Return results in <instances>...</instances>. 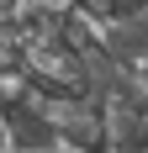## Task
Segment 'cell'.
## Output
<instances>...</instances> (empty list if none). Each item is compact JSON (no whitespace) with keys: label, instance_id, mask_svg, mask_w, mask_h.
Listing matches in <instances>:
<instances>
[{"label":"cell","instance_id":"1","mask_svg":"<svg viewBox=\"0 0 148 153\" xmlns=\"http://www.w3.org/2000/svg\"><path fill=\"white\" fill-rule=\"evenodd\" d=\"M0 127H5L11 153H64L58 116L32 90H0Z\"/></svg>","mask_w":148,"mask_h":153},{"label":"cell","instance_id":"2","mask_svg":"<svg viewBox=\"0 0 148 153\" xmlns=\"http://www.w3.org/2000/svg\"><path fill=\"white\" fill-rule=\"evenodd\" d=\"M106 153H148V90L132 74L111 85V148Z\"/></svg>","mask_w":148,"mask_h":153},{"label":"cell","instance_id":"3","mask_svg":"<svg viewBox=\"0 0 148 153\" xmlns=\"http://www.w3.org/2000/svg\"><path fill=\"white\" fill-rule=\"evenodd\" d=\"M106 48H111V58L132 74V69H143L148 63V11L132 16V21H122V27L106 32Z\"/></svg>","mask_w":148,"mask_h":153},{"label":"cell","instance_id":"4","mask_svg":"<svg viewBox=\"0 0 148 153\" xmlns=\"http://www.w3.org/2000/svg\"><path fill=\"white\" fill-rule=\"evenodd\" d=\"M132 79H138V85L148 90V63H143V69H132Z\"/></svg>","mask_w":148,"mask_h":153},{"label":"cell","instance_id":"5","mask_svg":"<svg viewBox=\"0 0 148 153\" xmlns=\"http://www.w3.org/2000/svg\"><path fill=\"white\" fill-rule=\"evenodd\" d=\"M21 5H69V0H21Z\"/></svg>","mask_w":148,"mask_h":153}]
</instances>
